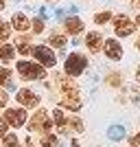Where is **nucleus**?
Wrapping results in <instances>:
<instances>
[{"label":"nucleus","mask_w":140,"mask_h":147,"mask_svg":"<svg viewBox=\"0 0 140 147\" xmlns=\"http://www.w3.org/2000/svg\"><path fill=\"white\" fill-rule=\"evenodd\" d=\"M18 73H20V77L26 79V81L44 79V77H46L44 66H40V64H35V61H26V59H20L18 61Z\"/></svg>","instance_id":"f257e3e1"},{"label":"nucleus","mask_w":140,"mask_h":147,"mask_svg":"<svg viewBox=\"0 0 140 147\" xmlns=\"http://www.w3.org/2000/svg\"><path fill=\"white\" fill-rule=\"evenodd\" d=\"M85 66H88V59H85L81 53H70L66 64H64V68H66V73L70 75V77H79L85 70Z\"/></svg>","instance_id":"f03ea898"},{"label":"nucleus","mask_w":140,"mask_h":147,"mask_svg":"<svg viewBox=\"0 0 140 147\" xmlns=\"http://www.w3.org/2000/svg\"><path fill=\"white\" fill-rule=\"evenodd\" d=\"M50 127H53V123H50L46 110L35 112V117L31 119V123H29V129H31V132H42V134H48Z\"/></svg>","instance_id":"7ed1b4c3"},{"label":"nucleus","mask_w":140,"mask_h":147,"mask_svg":"<svg viewBox=\"0 0 140 147\" xmlns=\"http://www.w3.org/2000/svg\"><path fill=\"white\" fill-rule=\"evenodd\" d=\"M31 53L35 55V59L40 61V66H44V68H50V66H55V64H57L55 53H53L48 46H35Z\"/></svg>","instance_id":"20e7f679"},{"label":"nucleus","mask_w":140,"mask_h":147,"mask_svg":"<svg viewBox=\"0 0 140 147\" xmlns=\"http://www.w3.org/2000/svg\"><path fill=\"white\" fill-rule=\"evenodd\" d=\"M134 29H136V24L127 18V16H116V18H114V31H116V35H118V37L131 35Z\"/></svg>","instance_id":"39448f33"},{"label":"nucleus","mask_w":140,"mask_h":147,"mask_svg":"<svg viewBox=\"0 0 140 147\" xmlns=\"http://www.w3.org/2000/svg\"><path fill=\"white\" fill-rule=\"evenodd\" d=\"M5 121L7 125H13V127H22L26 123V112L22 108H11V110L5 112Z\"/></svg>","instance_id":"423d86ee"},{"label":"nucleus","mask_w":140,"mask_h":147,"mask_svg":"<svg viewBox=\"0 0 140 147\" xmlns=\"http://www.w3.org/2000/svg\"><path fill=\"white\" fill-rule=\"evenodd\" d=\"M15 99H18V103H20V105H24V108H35V105L40 103V97H37L33 90H29V88H22V90H18Z\"/></svg>","instance_id":"0eeeda50"},{"label":"nucleus","mask_w":140,"mask_h":147,"mask_svg":"<svg viewBox=\"0 0 140 147\" xmlns=\"http://www.w3.org/2000/svg\"><path fill=\"white\" fill-rule=\"evenodd\" d=\"M103 51H105V55H107V59H112V61H118L123 57V46H121V42H116V40H105Z\"/></svg>","instance_id":"6e6552de"},{"label":"nucleus","mask_w":140,"mask_h":147,"mask_svg":"<svg viewBox=\"0 0 140 147\" xmlns=\"http://www.w3.org/2000/svg\"><path fill=\"white\" fill-rule=\"evenodd\" d=\"M85 46H88L90 53H98V51L103 49V37H101V33H96V31L88 33V35H85Z\"/></svg>","instance_id":"1a4fd4ad"},{"label":"nucleus","mask_w":140,"mask_h":147,"mask_svg":"<svg viewBox=\"0 0 140 147\" xmlns=\"http://www.w3.org/2000/svg\"><path fill=\"white\" fill-rule=\"evenodd\" d=\"M61 105L68 108V110L77 112L81 108V99L77 97V92H64V97H61Z\"/></svg>","instance_id":"9d476101"},{"label":"nucleus","mask_w":140,"mask_h":147,"mask_svg":"<svg viewBox=\"0 0 140 147\" xmlns=\"http://www.w3.org/2000/svg\"><path fill=\"white\" fill-rule=\"evenodd\" d=\"M31 26V20L26 18L24 13H13V18H11V29L20 31V33H24V31H29Z\"/></svg>","instance_id":"9b49d317"},{"label":"nucleus","mask_w":140,"mask_h":147,"mask_svg":"<svg viewBox=\"0 0 140 147\" xmlns=\"http://www.w3.org/2000/svg\"><path fill=\"white\" fill-rule=\"evenodd\" d=\"M64 29L68 31V33H70V35H77V33H81V31H83V22H81L79 18H66L64 20Z\"/></svg>","instance_id":"f8f14e48"},{"label":"nucleus","mask_w":140,"mask_h":147,"mask_svg":"<svg viewBox=\"0 0 140 147\" xmlns=\"http://www.w3.org/2000/svg\"><path fill=\"white\" fill-rule=\"evenodd\" d=\"M13 55H15V49H13L11 44H2V46H0V61L9 64V61L13 59Z\"/></svg>","instance_id":"ddd939ff"},{"label":"nucleus","mask_w":140,"mask_h":147,"mask_svg":"<svg viewBox=\"0 0 140 147\" xmlns=\"http://www.w3.org/2000/svg\"><path fill=\"white\" fill-rule=\"evenodd\" d=\"M107 136H110V141H123L125 138V127L123 125H112L107 129Z\"/></svg>","instance_id":"4468645a"},{"label":"nucleus","mask_w":140,"mask_h":147,"mask_svg":"<svg viewBox=\"0 0 140 147\" xmlns=\"http://www.w3.org/2000/svg\"><path fill=\"white\" fill-rule=\"evenodd\" d=\"M57 86H59L64 92H77L74 81H72V79H68V77H57Z\"/></svg>","instance_id":"2eb2a0df"},{"label":"nucleus","mask_w":140,"mask_h":147,"mask_svg":"<svg viewBox=\"0 0 140 147\" xmlns=\"http://www.w3.org/2000/svg\"><path fill=\"white\" fill-rule=\"evenodd\" d=\"M53 121L59 125V132H68L66 129V114L61 110H53Z\"/></svg>","instance_id":"dca6fc26"},{"label":"nucleus","mask_w":140,"mask_h":147,"mask_svg":"<svg viewBox=\"0 0 140 147\" xmlns=\"http://www.w3.org/2000/svg\"><path fill=\"white\" fill-rule=\"evenodd\" d=\"M48 42H50V46H55V49H64V46H66V37L59 35V33H53V35L48 37Z\"/></svg>","instance_id":"f3484780"},{"label":"nucleus","mask_w":140,"mask_h":147,"mask_svg":"<svg viewBox=\"0 0 140 147\" xmlns=\"http://www.w3.org/2000/svg\"><path fill=\"white\" fill-rule=\"evenodd\" d=\"M31 51H33V46L29 44V37H20V40H18V53H22V55H29Z\"/></svg>","instance_id":"a211bd4d"},{"label":"nucleus","mask_w":140,"mask_h":147,"mask_svg":"<svg viewBox=\"0 0 140 147\" xmlns=\"http://www.w3.org/2000/svg\"><path fill=\"white\" fill-rule=\"evenodd\" d=\"M9 77H11V70H9V68H0V84L5 88H13V84H11Z\"/></svg>","instance_id":"6ab92c4d"},{"label":"nucleus","mask_w":140,"mask_h":147,"mask_svg":"<svg viewBox=\"0 0 140 147\" xmlns=\"http://www.w3.org/2000/svg\"><path fill=\"white\" fill-rule=\"evenodd\" d=\"M42 147H57V136L44 134V136H42Z\"/></svg>","instance_id":"aec40b11"},{"label":"nucleus","mask_w":140,"mask_h":147,"mask_svg":"<svg viewBox=\"0 0 140 147\" xmlns=\"http://www.w3.org/2000/svg\"><path fill=\"white\" fill-rule=\"evenodd\" d=\"M110 20H112V13L110 11H101V13L94 16V22H96V24H105V22H110Z\"/></svg>","instance_id":"412c9836"},{"label":"nucleus","mask_w":140,"mask_h":147,"mask_svg":"<svg viewBox=\"0 0 140 147\" xmlns=\"http://www.w3.org/2000/svg\"><path fill=\"white\" fill-rule=\"evenodd\" d=\"M66 125H68V127H72L74 129V132H83V123H81V119H68V121H66Z\"/></svg>","instance_id":"4be33fe9"},{"label":"nucleus","mask_w":140,"mask_h":147,"mask_svg":"<svg viewBox=\"0 0 140 147\" xmlns=\"http://www.w3.org/2000/svg\"><path fill=\"white\" fill-rule=\"evenodd\" d=\"M5 147H18V136L15 134H5Z\"/></svg>","instance_id":"5701e85b"},{"label":"nucleus","mask_w":140,"mask_h":147,"mask_svg":"<svg viewBox=\"0 0 140 147\" xmlns=\"http://www.w3.org/2000/svg\"><path fill=\"white\" fill-rule=\"evenodd\" d=\"M11 33V24H5V22H0V42H5L7 37Z\"/></svg>","instance_id":"b1692460"},{"label":"nucleus","mask_w":140,"mask_h":147,"mask_svg":"<svg viewBox=\"0 0 140 147\" xmlns=\"http://www.w3.org/2000/svg\"><path fill=\"white\" fill-rule=\"evenodd\" d=\"M107 84H110V86H121V75H118V73H112L110 77H107Z\"/></svg>","instance_id":"393cba45"},{"label":"nucleus","mask_w":140,"mask_h":147,"mask_svg":"<svg viewBox=\"0 0 140 147\" xmlns=\"http://www.w3.org/2000/svg\"><path fill=\"white\" fill-rule=\"evenodd\" d=\"M31 24H33V31H35V33H42V31H44V20H42V18L33 20Z\"/></svg>","instance_id":"a878e982"},{"label":"nucleus","mask_w":140,"mask_h":147,"mask_svg":"<svg viewBox=\"0 0 140 147\" xmlns=\"http://www.w3.org/2000/svg\"><path fill=\"white\" fill-rule=\"evenodd\" d=\"M7 101H9V94H7L5 90H0V108H2V105H7Z\"/></svg>","instance_id":"bb28decb"},{"label":"nucleus","mask_w":140,"mask_h":147,"mask_svg":"<svg viewBox=\"0 0 140 147\" xmlns=\"http://www.w3.org/2000/svg\"><path fill=\"white\" fill-rule=\"evenodd\" d=\"M5 134H7V121L0 119V136H5Z\"/></svg>","instance_id":"cd10ccee"},{"label":"nucleus","mask_w":140,"mask_h":147,"mask_svg":"<svg viewBox=\"0 0 140 147\" xmlns=\"http://www.w3.org/2000/svg\"><path fill=\"white\" fill-rule=\"evenodd\" d=\"M140 145V134H136L134 138H131V147H138Z\"/></svg>","instance_id":"c85d7f7f"},{"label":"nucleus","mask_w":140,"mask_h":147,"mask_svg":"<svg viewBox=\"0 0 140 147\" xmlns=\"http://www.w3.org/2000/svg\"><path fill=\"white\" fill-rule=\"evenodd\" d=\"M131 9H140V0H134V2H131Z\"/></svg>","instance_id":"c756f323"},{"label":"nucleus","mask_w":140,"mask_h":147,"mask_svg":"<svg viewBox=\"0 0 140 147\" xmlns=\"http://www.w3.org/2000/svg\"><path fill=\"white\" fill-rule=\"evenodd\" d=\"M136 79L140 81V66H138V70H136Z\"/></svg>","instance_id":"7c9ffc66"},{"label":"nucleus","mask_w":140,"mask_h":147,"mask_svg":"<svg viewBox=\"0 0 140 147\" xmlns=\"http://www.w3.org/2000/svg\"><path fill=\"white\" fill-rule=\"evenodd\" d=\"M134 24H136V26H140V16L136 18V22H134Z\"/></svg>","instance_id":"2f4dec72"},{"label":"nucleus","mask_w":140,"mask_h":147,"mask_svg":"<svg viewBox=\"0 0 140 147\" xmlns=\"http://www.w3.org/2000/svg\"><path fill=\"white\" fill-rule=\"evenodd\" d=\"M136 49H138V51H140V37H138V42H136Z\"/></svg>","instance_id":"473e14b6"},{"label":"nucleus","mask_w":140,"mask_h":147,"mask_svg":"<svg viewBox=\"0 0 140 147\" xmlns=\"http://www.w3.org/2000/svg\"><path fill=\"white\" fill-rule=\"evenodd\" d=\"M0 9H5V0H0Z\"/></svg>","instance_id":"72a5a7b5"}]
</instances>
